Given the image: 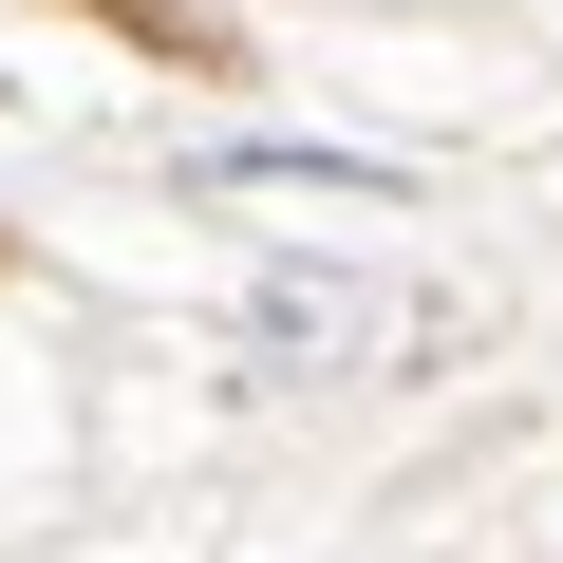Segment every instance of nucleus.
<instances>
[{
    "label": "nucleus",
    "mask_w": 563,
    "mask_h": 563,
    "mask_svg": "<svg viewBox=\"0 0 563 563\" xmlns=\"http://www.w3.org/2000/svg\"><path fill=\"white\" fill-rule=\"evenodd\" d=\"M0 263H20V225H0Z\"/></svg>",
    "instance_id": "obj_2"
},
{
    "label": "nucleus",
    "mask_w": 563,
    "mask_h": 563,
    "mask_svg": "<svg viewBox=\"0 0 563 563\" xmlns=\"http://www.w3.org/2000/svg\"><path fill=\"white\" fill-rule=\"evenodd\" d=\"M76 20H113V38H132V57H169V76H225V57H244L207 0H76Z\"/></svg>",
    "instance_id": "obj_1"
}]
</instances>
